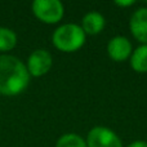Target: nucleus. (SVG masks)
<instances>
[{
    "mask_svg": "<svg viewBox=\"0 0 147 147\" xmlns=\"http://www.w3.org/2000/svg\"><path fill=\"white\" fill-rule=\"evenodd\" d=\"M30 83V74L20 58L9 54H0V94H21Z\"/></svg>",
    "mask_w": 147,
    "mask_h": 147,
    "instance_id": "f257e3e1",
    "label": "nucleus"
},
{
    "mask_svg": "<svg viewBox=\"0 0 147 147\" xmlns=\"http://www.w3.org/2000/svg\"><path fill=\"white\" fill-rule=\"evenodd\" d=\"M85 32L76 23H65L54 30L52 35L53 45L65 53L76 52L85 44Z\"/></svg>",
    "mask_w": 147,
    "mask_h": 147,
    "instance_id": "f03ea898",
    "label": "nucleus"
},
{
    "mask_svg": "<svg viewBox=\"0 0 147 147\" xmlns=\"http://www.w3.org/2000/svg\"><path fill=\"white\" fill-rule=\"evenodd\" d=\"M32 12L39 21L47 25H54L63 18L65 7L59 0H35L32 3Z\"/></svg>",
    "mask_w": 147,
    "mask_h": 147,
    "instance_id": "7ed1b4c3",
    "label": "nucleus"
},
{
    "mask_svg": "<svg viewBox=\"0 0 147 147\" xmlns=\"http://www.w3.org/2000/svg\"><path fill=\"white\" fill-rule=\"evenodd\" d=\"M86 147H123L120 137L106 127H94L86 136Z\"/></svg>",
    "mask_w": 147,
    "mask_h": 147,
    "instance_id": "20e7f679",
    "label": "nucleus"
},
{
    "mask_svg": "<svg viewBox=\"0 0 147 147\" xmlns=\"http://www.w3.org/2000/svg\"><path fill=\"white\" fill-rule=\"evenodd\" d=\"M53 65L52 54L47 49H35L27 58V71L30 76L34 78H40L49 72Z\"/></svg>",
    "mask_w": 147,
    "mask_h": 147,
    "instance_id": "39448f33",
    "label": "nucleus"
},
{
    "mask_svg": "<svg viewBox=\"0 0 147 147\" xmlns=\"http://www.w3.org/2000/svg\"><path fill=\"white\" fill-rule=\"evenodd\" d=\"M133 53L132 43L125 36H114L107 44V54L115 62H124Z\"/></svg>",
    "mask_w": 147,
    "mask_h": 147,
    "instance_id": "423d86ee",
    "label": "nucleus"
},
{
    "mask_svg": "<svg viewBox=\"0 0 147 147\" xmlns=\"http://www.w3.org/2000/svg\"><path fill=\"white\" fill-rule=\"evenodd\" d=\"M129 30L141 44H147V7L134 10L129 20Z\"/></svg>",
    "mask_w": 147,
    "mask_h": 147,
    "instance_id": "0eeeda50",
    "label": "nucleus"
},
{
    "mask_svg": "<svg viewBox=\"0 0 147 147\" xmlns=\"http://www.w3.org/2000/svg\"><path fill=\"white\" fill-rule=\"evenodd\" d=\"M106 26V20L99 12H89L81 20L80 27L85 35H98L103 31Z\"/></svg>",
    "mask_w": 147,
    "mask_h": 147,
    "instance_id": "6e6552de",
    "label": "nucleus"
},
{
    "mask_svg": "<svg viewBox=\"0 0 147 147\" xmlns=\"http://www.w3.org/2000/svg\"><path fill=\"white\" fill-rule=\"evenodd\" d=\"M130 67L133 71L138 74L147 72V44H141L136 49H133V53L129 58Z\"/></svg>",
    "mask_w": 147,
    "mask_h": 147,
    "instance_id": "1a4fd4ad",
    "label": "nucleus"
},
{
    "mask_svg": "<svg viewBox=\"0 0 147 147\" xmlns=\"http://www.w3.org/2000/svg\"><path fill=\"white\" fill-rule=\"evenodd\" d=\"M17 44V35L8 27H0V52H9Z\"/></svg>",
    "mask_w": 147,
    "mask_h": 147,
    "instance_id": "9d476101",
    "label": "nucleus"
},
{
    "mask_svg": "<svg viewBox=\"0 0 147 147\" xmlns=\"http://www.w3.org/2000/svg\"><path fill=\"white\" fill-rule=\"evenodd\" d=\"M56 147H86V142L76 133H66L58 138Z\"/></svg>",
    "mask_w": 147,
    "mask_h": 147,
    "instance_id": "9b49d317",
    "label": "nucleus"
},
{
    "mask_svg": "<svg viewBox=\"0 0 147 147\" xmlns=\"http://www.w3.org/2000/svg\"><path fill=\"white\" fill-rule=\"evenodd\" d=\"M134 4H136L134 0H116V1H115V5L121 7V8H129Z\"/></svg>",
    "mask_w": 147,
    "mask_h": 147,
    "instance_id": "f8f14e48",
    "label": "nucleus"
},
{
    "mask_svg": "<svg viewBox=\"0 0 147 147\" xmlns=\"http://www.w3.org/2000/svg\"><path fill=\"white\" fill-rule=\"evenodd\" d=\"M128 147H147V142L146 141H142V140H138V141L132 142L130 145H128Z\"/></svg>",
    "mask_w": 147,
    "mask_h": 147,
    "instance_id": "ddd939ff",
    "label": "nucleus"
}]
</instances>
